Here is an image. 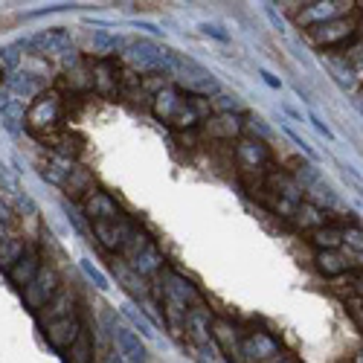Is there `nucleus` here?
<instances>
[{"label":"nucleus","mask_w":363,"mask_h":363,"mask_svg":"<svg viewBox=\"0 0 363 363\" xmlns=\"http://www.w3.org/2000/svg\"><path fill=\"white\" fill-rule=\"evenodd\" d=\"M152 111L160 123L172 125L178 131H189V128H198L201 125V116L195 111V102H192V93H180L172 85H163L154 93V102Z\"/></svg>","instance_id":"nucleus-1"},{"label":"nucleus","mask_w":363,"mask_h":363,"mask_svg":"<svg viewBox=\"0 0 363 363\" xmlns=\"http://www.w3.org/2000/svg\"><path fill=\"white\" fill-rule=\"evenodd\" d=\"M61 116H64V99L56 90H41L27 108L23 125H27L38 140H47L61 131Z\"/></svg>","instance_id":"nucleus-2"},{"label":"nucleus","mask_w":363,"mask_h":363,"mask_svg":"<svg viewBox=\"0 0 363 363\" xmlns=\"http://www.w3.org/2000/svg\"><path fill=\"white\" fill-rule=\"evenodd\" d=\"M119 256H125V262L131 264V271L137 276L149 279V276H157L163 271V253L157 250V245L142 230L131 233V238L125 241V247H123Z\"/></svg>","instance_id":"nucleus-3"},{"label":"nucleus","mask_w":363,"mask_h":363,"mask_svg":"<svg viewBox=\"0 0 363 363\" xmlns=\"http://www.w3.org/2000/svg\"><path fill=\"white\" fill-rule=\"evenodd\" d=\"M61 290V282H59V273L53 268H41L38 276L20 290L23 294V302H27L30 311H44L47 305H50V300Z\"/></svg>","instance_id":"nucleus-4"},{"label":"nucleus","mask_w":363,"mask_h":363,"mask_svg":"<svg viewBox=\"0 0 363 363\" xmlns=\"http://www.w3.org/2000/svg\"><path fill=\"white\" fill-rule=\"evenodd\" d=\"M355 30H357V18L343 15V18H334V20L320 23V27H311L308 30V38L326 50V47H337V44L349 41L355 35Z\"/></svg>","instance_id":"nucleus-5"},{"label":"nucleus","mask_w":363,"mask_h":363,"mask_svg":"<svg viewBox=\"0 0 363 363\" xmlns=\"http://www.w3.org/2000/svg\"><path fill=\"white\" fill-rule=\"evenodd\" d=\"M93 224V235L99 238V245L111 253H123L125 247V241L131 238V233L137 230L128 218H113V221H90Z\"/></svg>","instance_id":"nucleus-6"},{"label":"nucleus","mask_w":363,"mask_h":363,"mask_svg":"<svg viewBox=\"0 0 363 363\" xmlns=\"http://www.w3.org/2000/svg\"><path fill=\"white\" fill-rule=\"evenodd\" d=\"M349 9H352L349 0H320V4H302V9L297 12V20L302 23L305 30H311V27H320V23H326V20L343 18Z\"/></svg>","instance_id":"nucleus-7"},{"label":"nucleus","mask_w":363,"mask_h":363,"mask_svg":"<svg viewBox=\"0 0 363 363\" xmlns=\"http://www.w3.org/2000/svg\"><path fill=\"white\" fill-rule=\"evenodd\" d=\"M82 323L79 317L73 314V317H61V320H53V323H47L44 326V337H47V343H50L56 352H67L73 343L79 340V334H82Z\"/></svg>","instance_id":"nucleus-8"},{"label":"nucleus","mask_w":363,"mask_h":363,"mask_svg":"<svg viewBox=\"0 0 363 363\" xmlns=\"http://www.w3.org/2000/svg\"><path fill=\"white\" fill-rule=\"evenodd\" d=\"M111 340H113L116 355L123 357L125 363H145V360H149V352H145L142 340H140V337H137L131 328L113 326V328H111Z\"/></svg>","instance_id":"nucleus-9"},{"label":"nucleus","mask_w":363,"mask_h":363,"mask_svg":"<svg viewBox=\"0 0 363 363\" xmlns=\"http://www.w3.org/2000/svg\"><path fill=\"white\" fill-rule=\"evenodd\" d=\"M241 355L253 363H268V360L279 357L282 352H279V343L268 331H250L245 340H241Z\"/></svg>","instance_id":"nucleus-10"},{"label":"nucleus","mask_w":363,"mask_h":363,"mask_svg":"<svg viewBox=\"0 0 363 363\" xmlns=\"http://www.w3.org/2000/svg\"><path fill=\"white\" fill-rule=\"evenodd\" d=\"M183 328H186V337L195 346H209V340H212V314L204 305L189 308Z\"/></svg>","instance_id":"nucleus-11"},{"label":"nucleus","mask_w":363,"mask_h":363,"mask_svg":"<svg viewBox=\"0 0 363 363\" xmlns=\"http://www.w3.org/2000/svg\"><path fill=\"white\" fill-rule=\"evenodd\" d=\"M41 268H44V264H41V253H38L35 247H27V250H23V256L6 271V276H9V282H12L15 288L23 290V288H27V285L38 276Z\"/></svg>","instance_id":"nucleus-12"},{"label":"nucleus","mask_w":363,"mask_h":363,"mask_svg":"<svg viewBox=\"0 0 363 363\" xmlns=\"http://www.w3.org/2000/svg\"><path fill=\"white\" fill-rule=\"evenodd\" d=\"M82 204H85V212H87L90 221H113V218L125 215L123 209H119V204L108 195V192H99V189H93Z\"/></svg>","instance_id":"nucleus-13"},{"label":"nucleus","mask_w":363,"mask_h":363,"mask_svg":"<svg viewBox=\"0 0 363 363\" xmlns=\"http://www.w3.org/2000/svg\"><path fill=\"white\" fill-rule=\"evenodd\" d=\"M90 79H93V90L102 96H116L119 93V70L111 59H99L90 64Z\"/></svg>","instance_id":"nucleus-14"},{"label":"nucleus","mask_w":363,"mask_h":363,"mask_svg":"<svg viewBox=\"0 0 363 363\" xmlns=\"http://www.w3.org/2000/svg\"><path fill=\"white\" fill-rule=\"evenodd\" d=\"M27 47L35 56H64L70 50V38L64 30H47V32H38L35 38H30Z\"/></svg>","instance_id":"nucleus-15"},{"label":"nucleus","mask_w":363,"mask_h":363,"mask_svg":"<svg viewBox=\"0 0 363 363\" xmlns=\"http://www.w3.org/2000/svg\"><path fill=\"white\" fill-rule=\"evenodd\" d=\"M212 340L221 346V352H224L230 360L238 357V352H241V337H238V328H235L230 320L212 317Z\"/></svg>","instance_id":"nucleus-16"},{"label":"nucleus","mask_w":363,"mask_h":363,"mask_svg":"<svg viewBox=\"0 0 363 363\" xmlns=\"http://www.w3.org/2000/svg\"><path fill=\"white\" fill-rule=\"evenodd\" d=\"M61 189L67 192L70 198H82V201H85V198L90 195V192L96 189V186H93V178H90V172H87L85 166L70 163V166H67V175H64Z\"/></svg>","instance_id":"nucleus-17"},{"label":"nucleus","mask_w":363,"mask_h":363,"mask_svg":"<svg viewBox=\"0 0 363 363\" xmlns=\"http://www.w3.org/2000/svg\"><path fill=\"white\" fill-rule=\"evenodd\" d=\"M163 290H168V294H175V297H178L180 302H186L189 308L201 305V294H198V288L192 285L186 276L175 273V271H166V276H163Z\"/></svg>","instance_id":"nucleus-18"},{"label":"nucleus","mask_w":363,"mask_h":363,"mask_svg":"<svg viewBox=\"0 0 363 363\" xmlns=\"http://www.w3.org/2000/svg\"><path fill=\"white\" fill-rule=\"evenodd\" d=\"M314 262H317V271L323 276H346V273H352V256L340 253V250H320Z\"/></svg>","instance_id":"nucleus-19"},{"label":"nucleus","mask_w":363,"mask_h":363,"mask_svg":"<svg viewBox=\"0 0 363 363\" xmlns=\"http://www.w3.org/2000/svg\"><path fill=\"white\" fill-rule=\"evenodd\" d=\"M290 221H294V227L300 230H320L326 227V212L317 207V204H311V201H300L294 207V212H290Z\"/></svg>","instance_id":"nucleus-20"},{"label":"nucleus","mask_w":363,"mask_h":363,"mask_svg":"<svg viewBox=\"0 0 363 363\" xmlns=\"http://www.w3.org/2000/svg\"><path fill=\"white\" fill-rule=\"evenodd\" d=\"M204 134L212 137V140H233V137L241 134V123L233 113H218V116H209L204 123Z\"/></svg>","instance_id":"nucleus-21"},{"label":"nucleus","mask_w":363,"mask_h":363,"mask_svg":"<svg viewBox=\"0 0 363 363\" xmlns=\"http://www.w3.org/2000/svg\"><path fill=\"white\" fill-rule=\"evenodd\" d=\"M311 245L317 247V253L320 250H337V247L343 245V230L334 227V224H326V227L311 233Z\"/></svg>","instance_id":"nucleus-22"},{"label":"nucleus","mask_w":363,"mask_h":363,"mask_svg":"<svg viewBox=\"0 0 363 363\" xmlns=\"http://www.w3.org/2000/svg\"><path fill=\"white\" fill-rule=\"evenodd\" d=\"M73 294L70 290H59V294L50 300V305L44 308V320L53 323V320H61V317H73Z\"/></svg>","instance_id":"nucleus-23"},{"label":"nucleus","mask_w":363,"mask_h":363,"mask_svg":"<svg viewBox=\"0 0 363 363\" xmlns=\"http://www.w3.org/2000/svg\"><path fill=\"white\" fill-rule=\"evenodd\" d=\"M67 363H93V343L87 331H82L79 340L67 349Z\"/></svg>","instance_id":"nucleus-24"},{"label":"nucleus","mask_w":363,"mask_h":363,"mask_svg":"<svg viewBox=\"0 0 363 363\" xmlns=\"http://www.w3.org/2000/svg\"><path fill=\"white\" fill-rule=\"evenodd\" d=\"M346 64H349V70L355 73V76H360V79H363V41H360V44H355L352 50H349Z\"/></svg>","instance_id":"nucleus-25"},{"label":"nucleus","mask_w":363,"mask_h":363,"mask_svg":"<svg viewBox=\"0 0 363 363\" xmlns=\"http://www.w3.org/2000/svg\"><path fill=\"white\" fill-rule=\"evenodd\" d=\"M343 241L352 247V250H357V253H363V230L360 227H349V230H343Z\"/></svg>","instance_id":"nucleus-26"},{"label":"nucleus","mask_w":363,"mask_h":363,"mask_svg":"<svg viewBox=\"0 0 363 363\" xmlns=\"http://www.w3.org/2000/svg\"><path fill=\"white\" fill-rule=\"evenodd\" d=\"M82 268H85V273H87V276L93 279V285H96V288H99V290H105V288H108V279H105V276H102L99 271H96V268H93V264H90L87 259L82 262Z\"/></svg>","instance_id":"nucleus-27"},{"label":"nucleus","mask_w":363,"mask_h":363,"mask_svg":"<svg viewBox=\"0 0 363 363\" xmlns=\"http://www.w3.org/2000/svg\"><path fill=\"white\" fill-rule=\"evenodd\" d=\"M349 290L352 294L363 302V271H355V273H349Z\"/></svg>","instance_id":"nucleus-28"},{"label":"nucleus","mask_w":363,"mask_h":363,"mask_svg":"<svg viewBox=\"0 0 363 363\" xmlns=\"http://www.w3.org/2000/svg\"><path fill=\"white\" fill-rule=\"evenodd\" d=\"M352 314H355V320H357V326L363 328V302H360L357 308H352Z\"/></svg>","instance_id":"nucleus-29"},{"label":"nucleus","mask_w":363,"mask_h":363,"mask_svg":"<svg viewBox=\"0 0 363 363\" xmlns=\"http://www.w3.org/2000/svg\"><path fill=\"white\" fill-rule=\"evenodd\" d=\"M268 363H297V360H294V357H285V355H279V357L268 360Z\"/></svg>","instance_id":"nucleus-30"},{"label":"nucleus","mask_w":363,"mask_h":363,"mask_svg":"<svg viewBox=\"0 0 363 363\" xmlns=\"http://www.w3.org/2000/svg\"><path fill=\"white\" fill-rule=\"evenodd\" d=\"M355 363H363V349H360V352L355 355Z\"/></svg>","instance_id":"nucleus-31"},{"label":"nucleus","mask_w":363,"mask_h":363,"mask_svg":"<svg viewBox=\"0 0 363 363\" xmlns=\"http://www.w3.org/2000/svg\"><path fill=\"white\" fill-rule=\"evenodd\" d=\"M357 105H360V108H363V99H360V102H357Z\"/></svg>","instance_id":"nucleus-32"}]
</instances>
